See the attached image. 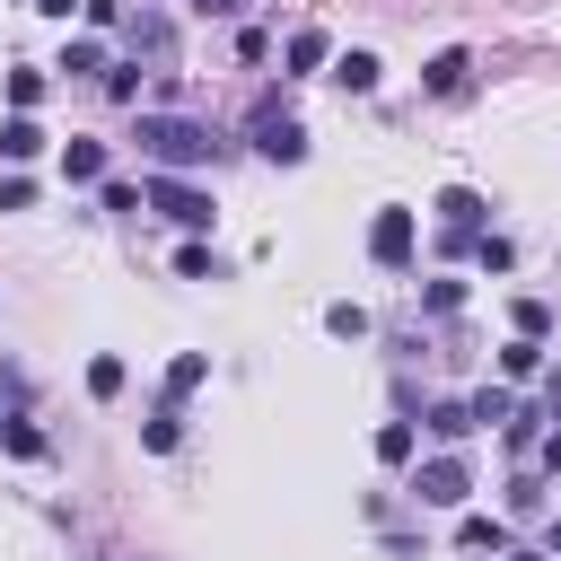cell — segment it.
Listing matches in <instances>:
<instances>
[{
    "label": "cell",
    "instance_id": "cell-1",
    "mask_svg": "<svg viewBox=\"0 0 561 561\" xmlns=\"http://www.w3.org/2000/svg\"><path fill=\"white\" fill-rule=\"evenodd\" d=\"M140 149H149L167 175H184V167L210 158V131H202V123H175V114H140Z\"/></svg>",
    "mask_w": 561,
    "mask_h": 561
},
{
    "label": "cell",
    "instance_id": "cell-2",
    "mask_svg": "<svg viewBox=\"0 0 561 561\" xmlns=\"http://www.w3.org/2000/svg\"><path fill=\"white\" fill-rule=\"evenodd\" d=\"M412 491H421V508H456V500L473 491V465H465V456H430V465L412 473Z\"/></svg>",
    "mask_w": 561,
    "mask_h": 561
},
{
    "label": "cell",
    "instance_id": "cell-3",
    "mask_svg": "<svg viewBox=\"0 0 561 561\" xmlns=\"http://www.w3.org/2000/svg\"><path fill=\"white\" fill-rule=\"evenodd\" d=\"M149 202H158L175 228H210V193H202L193 175H158V184H149Z\"/></svg>",
    "mask_w": 561,
    "mask_h": 561
},
{
    "label": "cell",
    "instance_id": "cell-4",
    "mask_svg": "<svg viewBox=\"0 0 561 561\" xmlns=\"http://www.w3.org/2000/svg\"><path fill=\"white\" fill-rule=\"evenodd\" d=\"M254 149H263L272 167H298V158H307V131H298L289 114H272V105H263V114H254Z\"/></svg>",
    "mask_w": 561,
    "mask_h": 561
},
{
    "label": "cell",
    "instance_id": "cell-5",
    "mask_svg": "<svg viewBox=\"0 0 561 561\" xmlns=\"http://www.w3.org/2000/svg\"><path fill=\"white\" fill-rule=\"evenodd\" d=\"M368 254H377V263H412V210H377Z\"/></svg>",
    "mask_w": 561,
    "mask_h": 561
},
{
    "label": "cell",
    "instance_id": "cell-6",
    "mask_svg": "<svg viewBox=\"0 0 561 561\" xmlns=\"http://www.w3.org/2000/svg\"><path fill=\"white\" fill-rule=\"evenodd\" d=\"M438 219H447V237H482V193L473 184H447L438 193Z\"/></svg>",
    "mask_w": 561,
    "mask_h": 561
},
{
    "label": "cell",
    "instance_id": "cell-7",
    "mask_svg": "<svg viewBox=\"0 0 561 561\" xmlns=\"http://www.w3.org/2000/svg\"><path fill=\"white\" fill-rule=\"evenodd\" d=\"M61 175L70 184H105V140H70L61 149Z\"/></svg>",
    "mask_w": 561,
    "mask_h": 561
},
{
    "label": "cell",
    "instance_id": "cell-8",
    "mask_svg": "<svg viewBox=\"0 0 561 561\" xmlns=\"http://www.w3.org/2000/svg\"><path fill=\"white\" fill-rule=\"evenodd\" d=\"M35 149H44V131H35V114H18V123H0V158H9V167H26Z\"/></svg>",
    "mask_w": 561,
    "mask_h": 561
},
{
    "label": "cell",
    "instance_id": "cell-9",
    "mask_svg": "<svg viewBox=\"0 0 561 561\" xmlns=\"http://www.w3.org/2000/svg\"><path fill=\"white\" fill-rule=\"evenodd\" d=\"M333 79H342L351 96H368V88H377V53H342V61H333Z\"/></svg>",
    "mask_w": 561,
    "mask_h": 561
},
{
    "label": "cell",
    "instance_id": "cell-10",
    "mask_svg": "<svg viewBox=\"0 0 561 561\" xmlns=\"http://www.w3.org/2000/svg\"><path fill=\"white\" fill-rule=\"evenodd\" d=\"M324 53H333V44H324V26H298V35H289V70H316Z\"/></svg>",
    "mask_w": 561,
    "mask_h": 561
},
{
    "label": "cell",
    "instance_id": "cell-11",
    "mask_svg": "<svg viewBox=\"0 0 561 561\" xmlns=\"http://www.w3.org/2000/svg\"><path fill=\"white\" fill-rule=\"evenodd\" d=\"M465 70H473V53H438V61H430V88H438V96H456V88H465Z\"/></svg>",
    "mask_w": 561,
    "mask_h": 561
},
{
    "label": "cell",
    "instance_id": "cell-12",
    "mask_svg": "<svg viewBox=\"0 0 561 561\" xmlns=\"http://www.w3.org/2000/svg\"><path fill=\"white\" fill-rule=\"evenodd\" d=\"M465 412H473V430H482V421H491V430H500V421H508V412H517V403H508V386H482V394H473V403H465Z\"/></svg>",
    "mask_w": 561,
    "mask_h": 561
},
{
    "label": "cell",
    "instance_id": "cell-13",
    "mask_svg": "<svg viewBox=\"0 0 561 561\" xmlns=\"http://www.w3.org/2000/svg\"><path fill=\"white\" fill-rule=\"evenodd\" d=\"M377 465H412V421H386L377 430Z\"/></svg>",
    "mask_w": 561,
    "mask_h": 561
},
{
    "label": "cell",
    "instance_id": "cell-14",
    "mask_svg": "<svg viewBox=\"0 0 561 561\" xmlns=\"http://www.w3.org/2000/svg\"><path fill=\"white\" fill-rule=\"evenodd\" d=\"M175 272H184V280H219V254H210V245H202V237H193V245H184V254H175Z\"/></svg>",
    "mask_w": 561,
    "mask_h": 561
},
{
    "label": "cell",
    "instance_id": "cell-15",
    "mask_svg": "<svg viewBox=\"0 0 561 561\" xmlns=\"http://www.w3.org/2000/svg\"><path fill=\"white\" fill-rule=\"evenodd\" d=\"M324 324H333L342 342H359V333H368V307H351V298H333V307H324Z\"/></svg>",
    "mask_w": 561,
    "mask_h": 561
},
{
    "label": "cell",
    "instance_id": "cell-16",
    "mask_svg": "<svg viewBox=\"0 0 561 561\" xmlns=\"http://www.w3.org/2000/svg\"><path fill=\"white\" fill-rule=\"evenodd\" d=\"M202 377H210V359H202V351H184V359H175V368H167V394H193V386H202Z\"/></svg>",
    "mask_w": 561,
    "mask_h": 561
},
{
    "label": "cell",
    "instance_id": "cell-17",
    "mask_svg": "<svg viewBox=\"0 0 561 561\" xmlns=\"http://www.w3.org/2000/svg\"><path fill=\"white\" fill-rule=\"evenodd\" d=\"M465 430H473L465 403H430V438H465Z\"/></svg>",
    "mask_w": 561,
    "mask_h": 561
},
{
    "label": "cell",
    "instance_id": "cell-18",
    "mask_svg": "<svg viewBox=\"0 0 561 561\" xmlns=\"http://www.w3.org/2000/svg\"><path fill=\"white\" fill-rule=\"evenodd\" d=\"M456 543H465V552H500V517H465Z\"/></svg>",
    "mask_w": 561,
    "mask_h": 561
},
{
    "label": "cell",
    "instance_id": "cell-19",
    "mask_svg": "<svg viewBox=\"0 0 561 561\" xmlns=\"http://www.w3.org/2000/svg\"><path fill=\"white\" fill-rule=\"evenodd\" d=\"M500 368H508V377H535V368H543V351H535V342H526V333H517V342H508V351H500Z\"/></svg>",
    "mask_w": 561,
    "mask_h": 561
},
{
    "label": "cell",
    "instance_id": "cell-20",
    "mask_svg": "<svg viewBox=\"0 0 561 561\" xmlns=\"http://www.w3.org/2000/svg\"><path fill=\"white\" fill-rule=\"evenodd\" d=\"M35 96H44V70H9V105H18V114H26V105H35Z\"/></svg>",
    "mask_w": 561,
    "mask_h": 561
},
{
    "label": "cell",
    "instance_id": "cell-21",
    "mask_svg": "<svg viewBox=\"0 0 561 561\" xmlns=\"http://www.w3.org/2000/svg\"><path fill=\"white\" fill-rule=\"evenodd\" d=\"M421 298H430V316H456V307H465V280H430Z\"/></svg>",
    "mask_w": 561,
    "mask_h": 561
},
{
    "label": "cell",
    "instance_id": "cell-22",
    "mask_svg": "<svg viewBox=\"0 0 561 561\" xmlns=\"http://www.w3.org/2000/svg\"><path fill=\"white\" fill-rule=\"evenodd\" d=\"M88 394H123V359H88Z\"/></svg>",
    "mask_w": 561,
    "mask_h": 561
},
{
    "label": "cell",
    "instance_id": "cell-23",
    "mask_svg": "<svg viewBox=\"0 0 561 561\" xmlns=\"http://www.w3.org/2000/svg\"><path fill=\"white\" fill-rule=\"evenodd\" d=\"M175 438H184V430H175V403H158V412H149V447H158V456H167V447H175Z\"/></svg>",
    "mask_w": 561,
    "mask_h": 561
},
{
    "label": "cell",
    "instance_id": "cell-24",
    "mask_svg": "<svg viewBox=\"0 0 561 561\" xmlns=\"http://www.w3.org/2000/svg\"><path fill=\"white\" fill-rule=\"evenodd\" d=\"M61 70H96V35H70L61 44Z\"/></svg>",
    "mask_w": 561,
    "mask_h": 561
},
{
    "label": "cell",
    "instance_id": "cell-25",
    "mask_svg": "<svg viewBox=\"0 0 561 561\" xmlns=\"http://www.w3.org/2000/svg\"><path fill=\"white\" fill-rule=\"evenodd\" d=\"M473 263L482 272H508V237H473Z\"/></svg>",
    "mask_w": 561,
    "mask_h": 561
},
{
    "label": "cell",
    "instance_id": "cell-26",
    "mask_svg": "<svg viewBox=\"0 0 561 561\" xmlns=\"http://www.w3.org/2000/svg\"><path fill=\"white\" fill-rule=\"evenodd\" d=\"M543 324H552V307H543V298H517V333H526V342H535V333H543Z\"/></svg>",
    "mask_w": 561,
    "mask_h": 561
},
{
    "label": "cell",
    "instance_id": "cell-27",
    "mask_svg": "<svg viewBox=\"0 0 561 561\" xmlns=\"http://www.w3.org/2000/svg\"><path fill=\"white\" fill-rule=\"evenodd\" d=\"M26 202H35V184L26 175H0V210H26Z\"/></svg>",
    "mask_w": 561,
    "mask_h": 561
},
{
    "label": "cell",
    "instance_id": "cell-28",
    "mask_svg": "<svg viewBox=\"0 0 561 561\" xmlns=\"http://www.w3.org/2000/svg\"><path fill=\"white\" fill-rule=\"evenodd\" d=\"M193 9H202V18H245L254 0H193Z\"/></svg>",
    "mask_w": 561,
    "mask_h": 561
},
{
    "label": "cell",
    "instance_id": "cell-29",
    "mask_svg": "<svg viewBox=\"0 0 561 561\" xmlns=\"http://www.w3.org/2000/svg\"><path fill=\"white\" fill-rule=\"evenodd\" d=\"M79 9H88L96 26H114V18H123V0H79Z\"/></svg>",
    "mask_w": 561,
    "mask_h": 561
},
{
    "label": "cell",
    "instance_id": "cell-30",
    "mask_svg": "<svg viewBox=\"0 0 561 561\" xmlns=\"http://www.w3.org/2000/svg\"><path fill=\"white\" fill-rule=\"evenodd\" d=\"M35 9H44V18H70V9H79V0H35Z\"/></svg>",
    "mask_w": 561,
    "mask_h": 561
},
{
    "label": "cell",
    "instance_id": "cell-31",
    "mask_svg": "<svg viewBox=\"0 0 561 561\" xmlns=\"http://www.w3.org/2000/svg\"><path fill=\"white\" fill-rule=\"evenodd\" d=\"M543 465H552V473H561V430H552V438H543Z\"/></svg>",
    "mask_w": 561,
    "mask_h": 561
},
{
    "label": "cell",
    "instance_id": "cell-32",
    "mask_svg": "<svg viewBox=\"0 0 561 561\" xmlns=\"http://www.w3.org/2000/svg\"><path fill=\"white\" fill-rule=\"evenodd\" d=\"M517 561H552V552H517Z\"/></svg>",
    "mask_w": 561,
    "mask_h": 561
},
{
    "label": "cell",
    "instance_id": "cell-33",
    "mask_svg": "<svg viewBox=\"0 0 561 561\" xmlns=\"http://www.w3.org/2000/svg\"><path fill=\"white\" fill-rule=\"evenodd\" d=\"M552 561H561V526H552Z\"/></svg>",
    "mask_w": 561,
    "mask_h": 561
}]
</instances>
